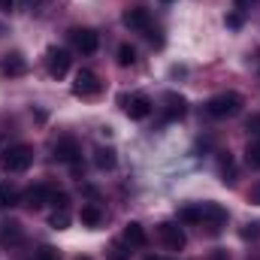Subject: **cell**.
Returning a JSON list of instances; mask_svg holds the SVG:
<instances>
[{
	"label": "cell",
	"instance_id": "52a82bcc",
	"mask_svg": "<svg viewBox=\"0 0 260 260\" xmlns=\"http://www.w3.org/2000/svg\"><path fill=\"white\" fill-rule=\"evenodd\" d=\"M203 215H200V224L209 230V233H218L224 224H227V209H221L218 203H200Z\"/></svg>",
	"mask_w": 260,
	"mask_h": 260
},
{
	"label": "cell",
	"instance_id": "44dd1931",
	"mask_svg": "<svg viewBox=\"0 0 260 260\" xmlns=\"http://www.w3.org/2000/svg\"><path fill=\"white\" fill-rule=\"evenodd\" d=\"M15 200H18L15 188H12L9 182H0V209H9V206H15Z\"/></svg>",
	"mask_w": 260,
	"mask_h": 260
},
{
	"label": "cell",
	"instance_id": "e575fe53",
	"mask_svg": "<svg viewBox=\"0 0 260 260\" xmlns=\"http://www.w3.org/2000/svg\"><path fill=\"white\" fill-rule=\"evenodd\" d=\"M76 260H91V257H76Z\"/></svg>",
	"mask_w": 260,
	"mask_h": 260
},
{
	"label": "cell",
	"instance_id": "7402d4cb",
	"mask_svg": "<svg viewBox=\"0 0 260 260\" xmlns=\"http://www.w3.org/2000/svg\"><path fill=\"white\" fill-rule=\"evenodd\" d=\"M49 227H52V230H67V227H70V212H67V209H55L52 218H49Z\"/></svg>",
	"mask_w": 260,
	"mask_h": 260
},
{
	"label": "cell",
	"instance_id": "ba28073f",
	"mask_svg": "<svg viewBox=\"0 0 260 260\" xmlns=\"http://www.w3.org/2000/svg\"><path fill=\"white\" fill-rule=\"evenodd\" d=\"M70 40H73V46H76L82 55H94V52L100 49V37H97L91 27H73V30H70Z\"/></svg>",
	"mask_w": 260,
	"mask_h": 260
},
{
	"label": "cell",
	"instance_id": "f1b7e54d",
	"mask_svg": "<svg viewBox=\"0 0 260 260\" xmlns=\"http://www.w3.org/2000/svg\"><path fill=\"white\" fill-rule=\"evenodd\" d=\"M248 130H251V133H260V115H251V118H248Z\"/></svg>",
	"mask_w": 260,
	"mask_h": 260
},
{
	"label": "cell",
	"instance_id": "8992f818",
	"mask_svg": "<svg viewBox=\"0 0 260 260\" xmlns=\"http://www.w3.org/2000/svg\"><path fill=\"white\" fill-rule=\"evenodd\" d=\"M52 157L58 160V164H79V157H82V148H79V142L73 139V136H61L55 145H52Z\"/></svg>",
	"mask_w": 260,
	"mask_h": 260
},
{
	"label": "cell",
	"instance_id": "4fadbf2b",
	"mask_svg": "<svg viewBox=\"0 0 260 260\" xmlns=\"http://www.w3.org/2000/svg\"><path fill=\"white\" fill-rule=\"evenodd\" d=\"M185 112H188V103H185L182 94H167V97H164V118H167V121H176V118H182Z\"/></svg>",
	"mask_w": 260,
	"mask_h": 260
},
{
	"label": "cell",
	"instance_id": "30bf717a",
	"mask_svg": "<svg viewBox=\"0 0 260 260\" xmlns=\"http://www.w3.org/2000/svg\"><path fill=\"white\" fill-rule=\"evenodd\" d=\"M121 21L127 24L130 30H136V34H148V30H151V15H148V9H142V6H130V9H124Z\"/></svg>",
	"mask_w": 260,
	"mask_h": 260
},
{
	"label": "cell",
	"instance_id": "cb8c5ba5",
	"mask_svg": "<svg viewBox=\"0 0 260 260\" xmlns=\"http://www.w3.org/2000/svg\"><path fill=\"white\" fill-rule=\"evenodd\" d=\"M34 260H61V254H58V248H52V245H43V248L34 254Z\"/></svg>",
	"mask_w": 260,
	"mask_h": 260
},
{
	"label": "cell",
	"instance_id": "3957f363",
	"mask_svg": "<svg viewBox=\"0 0 260 260\" xmlns=\"http://www.w3.org/2000/svg\"><path fill=\"white\" fill-rule=\"evenodd\" d=\"M100 91H103L100 76H97L94 70L82 67V70L76 73V79H73V94H76V97H82V100H88V97H97Z\"/></svg>",
	"mask_w": 260,
	"mask_h": 260
},
{
	"label": "cell",
	"instance_id": "836d02e7",
	"mask_svg": "<svg viewBox=\"0 0 260 260\" xmlns=\"http://www.w3.org/2000/svg\"><path fill=\"white\" fill-rule=\"evenodd\" d=\"M145 260H164V257H145Z\"/></svg>",
	"mask_w": 260,
	"mask_h": 260
},
{
	"label": "cell",
	"instance_id": "f546056e",
	"mask_svg": "<svg viewBox=\"0 0 260 260\" xmlns=\"http://www.w3.org/2000/svg\"><path fill=\"white\" fill-rule=\"evenodd\" d=\"M209 260H230V257H227V251H224V248H215V251L209 254Z\"/></svg>",
	"mask_w": 260,
	"mask_h": 260
},
{
	"label": "cell",
	"instance_id": "ffe728a7",
	"mask_svg": "<svg viewBox=\"0 0 260 260\" xmlns=\"http://www.w3.org/2000/svg\"><path fill=\"white\" fill-rule=\"evenodd\" d=\"M245 164H248L251 170H260V139H251V142L245 145Z\"/></svg>",
	"mask_w": 260,
	"mask_h": 260
},
{
	"label": "cell",
	"instance_id": "4316f807",
	"mask_svg": "<svg viewBox=\"0 0 260 260\" xmlns=\"http://www.w3.org/2000/svg\"><path fill=\"white\" fill-rule=\"evenodd\" d=\"M227 27H233V30H236V27H242V15H239V12L227 15Z\"/></svg>",
	"mask_w": 260,
	"mask_h": 260
},
{
	"label": "cell",
	"instance_id": "ac0fdd59",
	"mask_svg": "<svg viewBox=\"0 0 260 260\" xmlns=\"http://www.w3.org/2000/svg\"><path fill=\"white\" fill-rule=\"evenodd\" d=\"M200 215H203L200 203H191V206H182V209H176V218H179V224H200Z\"/></svg>",
	"mask_w": 260,
	"mask_h": 260
},
{
	"label": "cell",
	"instance_id": "277c9868",
	"mask_svg": "<svg viewBox=\"0 0 260 260\" xmlns=\"http://www.w3.org/2000/svg\"><path fill=\"white\" fill-rule=\"evenodd\" d=\"M121 106H124L127 118H133V121L148 118V115H151V109H154V103H151L145 94H124V97H121Z\"/></svg>",
	"mask_w": 260,
	"mask_h": 260
},
{
	"label": "cell",
	"instance_id": "1f68e13d",
	"mask_svg": "<svg viewBox=\"0 0 260 260\" xmlns=\"http://www.w3.org/2000/svg\"><path fill=\"white\" fill-rule=\"evenodd\" d=\"M251 200H254V203H260V185L254 188V191H251Z\"/></svg>",
	"mask_w": 260,
	"mask_h": 260
},
{
	"label": "cell",
	"instance_id": "7c38bea8",
	"mask_svg": "<svg viewBox=\"0 0 260 260\" xmlns=\"http://www.w3.org/2000/svg\"><path fill=\"white\" fill-rule=\"evenodd\" d=\"M49 200H52V188H49V185H34V188H27V191L21 194V203H24L27 209H43Z\"/></svg>",
	"mask_w": 260,
	"mask_h": 260
},
{
	"label": "cell",
	"instance_id": "e0dca14e",
	"mask_svg": "<svg viewBox=\"0 0 260 260\" xmlns=\"http://www.w3.org/2000/svg\"><path fill=\"white\" fill-rule=\"evenodd\" d=\"M79 221H82L85 227H100V221H103V212H100V206H94V203L82 206V212H79Z\"/></svg>",
	"mask_w": 260,
	"mask_h": 260
},
{
	"label": "cell",
	"instance_id": "d4e9b609",
	"mask_svg": "<svg viewBox=\"0 0 260 260\" xmlns=\"http://www.w3.org/2000/svg\"><path fill=\"white\" fill-rule=\"evenodd\" d=\"M239 236H242L245 242H248V239H260V224H257V221H251V224H245Z\"/></svg>",
	"mask_w": 260,
	"mask_h": 260
},
{
	"label": "cell",
	"instance_id": "6da1fadb",
	"mask_svg": "<svg viewBox=\"0 0 260 260\" xmlns=\"http://www.w3.org/2000/svg\"><path fill=\"white\" fill-rule=\"evenodd\" d=\"M30 164H34V148L24 142H15V145L0 151V170L3 173H24Z\"/></svg>",
	"mask_w": 260,
	"mask_h": 260
},
{
	"label": "cell",
	"instance_id": "2e32d148",
	"mask_svg": "<svg viewBox=\"0 0 260 260\" xmlns=\"http://www.w3.org/2000/svg\"><path fill=\"white\" fill-rule=\"evenodd\" d=\"M21 239H24V233H21V227L15 221L0 224V245H18Z\"/></svg>",
	"mask_w": 260,
	"mask_h": 260
},
{
	"label": "cell",
	"instance_id": "9a60e30c",
	"mask_svg": "<svg viewBox=\"0 0 260 260\" xmlns=\"http://www.w3.org/2000/svg\"><path fill=\"white\" fill-rule=\"evenodd\" d=\"M115 164H118L115 148H109V145H106V148H97V151H94V167H97V170H103V173H106V170H115Z\"/></svg>",
	"mask_w": 260,
	"mask_h": 260
},
{
	"label": "cell",
	"instance_id": "5bb4252c",
	"mask_svg": "<svg viewBox=\"0 0 260 260\" xmlns=\"http://www.w3.org/2000/svg\"><path fill=\"white\" fill-rule=\"evenodd\" d=\"M121 242H124L127 248H145V242H148V236H145V230H142V224H136V221H130L127 227H124V236H121Z\"/></svg>",
	"mask_w": 260,
	"mask_h": 260
},
{
	"label": "cell",
	"instance_id": "7a4b0ae2",
	"mask_svg": "<svg viewBox=\"0 0 260 260\" xmlns=\"http://www.w3.org/2000/svg\"><path fill=\"white\" fill-rule=\"evenodd\" d=\"M206 112L212 118H233L242 112V97L236 91H224V94H215L209 103H206Z\"/></svg>",
	"mask_w": 260,
	"mask_h": 260
},
{
	"label": "cell",
	"instance_id": "83f0119b",
	"mask_svg": "<svg viewBox=\"0 0 260 260\" xmlns=\"http://www.w3.org/2000/svg\"><path fill=\"white\" fill-rule=\"evenodd\" d=\"M112 260H127V251H124V245H115V248H112Z\"/></svg>",
	"mask_w": 260,
	"mask_h": 260
},
{
	"label": "cell",
	"instance_id": "484cf974",
	"mask_svg": "<svg viewBox=\"0 0 260 260\" xmlns=\"http://www.w3.org/2000/svg\"><path fill=\"white\" fill-rule=\"evenodd\" d=\"M49 203H52L55 209H67V206H70V197H67L64 191H55V188H52V200H49Z\"/></svg>",
	"mask_w": 260,
	"mask_h": 260
},
{
	"label": "cell",
	"instance_id": "4dcf8cb0",
	"mask_svg": "<svg viewBox=\"0 0 260 260\" xmlns=\"http://www.w3.org/2000/svg\"><path fill=\"white\" fill-rule=\"evenodd\" d=\"M15 9V0H0V12H12Z\"/></svg>",
	"mask_w": 260,
	"mask_h": 260
},
{
	"label": "cell",
	"instance_id": "5b68a950",
	"mask_svg": "<svg viewBox=\"0 0 260 260\" xmlns=\"http://www.w3.org/2000/svg\"><path fill=\"white\" fill-rule=\"evenodd\" d=\"M70 64H73V58H70V52H67V49L52 46V49L46 52V70H49V76H52V79H64L67 73H70Z\"/></svg>",
	"mask_w": 260,
	"mask_h": 260
},
{
	"label": "cell",
	"instance_id": "d6986e66",
	"mask_svg": "<svg viewBox=\"0 0 260 260\" xmlns=\"http://www.w3.org/2000/svg\"><path fill=\"white\" fill-rule=\"evenodd\" d=\"M221 182H224V185H236V164H233L230 154L221 157Z\"/></svg>",
	"mask_w": 260,
	"mask_h": 260
},
{
	"label": "cell",
	"instance_id": "9c48e42d",
	"mask_svg": "<svg viewBox=\"0 0 260 260\" xmlns=\"http://www.w3.org/2000/svg\"><path fill=\"white\" fill-rule=\"evenodd\" d=\"M157 236H160L164 248H170V251H182V248H185V230H182L176 221L160 224V227H157Z\"/></svg>",
	"mask_w": 260,
	"mask_h": 260
},
{
	"label": "cell",
	"instance_id": "8fae6325",
	"mask_svg": "<svg viewBox=\"0 0 260 260\" xmlns=\"http://www.w3.org/2000/svg\"><path fill=\"white\" fill-rule=\"evenodd\" d=\"M0 73H3V76H9V79L24 76V73H27V61H24V55H18V52L3 55V58H0Z\"/></svg>",
	"mask_w": 260,
	"mask_h": 260
},
{
	"label": "cell",
	"instance_id": "603a6c76",
	"mask_svg": "<svg viewBox=\"0 0 260 260\" xmlns=\"http://www.w3.org/2000/svg\"><path fill=\"white\" fill-rule=\"evenodd\" d=\"M136 64V49L133 46H118V67H133Z\"/></svg>",
	"mask_w": 260,
	"mask_h": 260
},
{
	"label": "cell",
	"instance_id": "d6a6232c",
	"mask_svg": "<svg viewBox=\"0 0 260 260\" xmlns=\"http://www.w3.org/2000/svg\"><path fill=\"white\" fill-rule=\"evenodd\" d=\"M239 6H251V3H257V0H236Z\"/></svg>",
	"mask_w": 260,
	"mask_h": 260
}]
</instances>
